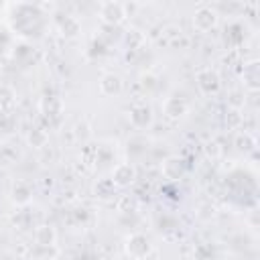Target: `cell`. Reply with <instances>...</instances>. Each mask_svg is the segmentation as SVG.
<instances>
[{"label":"cell","mask_w":260,"mask_h":260,"mask_svg":"<svg viewBox=\"0 0 260 260\" xmlns=\"http://www.w3.org/2000/svg\"><path fill=\"white\" fill-rule=\"evenodd\" d=\"M98 14H100L104 24L118 26L126 20L128 10H126V4H122V2H102L100 8H98Z\"/></svg>","instance_id":"6da1fadb"},{"label":"cell","mask_w":260,"mask_h":260,"mask_svg":"<svg viewBox=\"0 0 260 260\" xmlns=\"http://www.w3.org/2000/svg\"><path fill=\"white\" fill-rule=\"evenodd\" d=\"M126 254L132 260H142L150 254V242L144 234H130L126 238Z\"/></svg>","instance_id":"7a4b0ae2"},{"label":"cell","mask_w":260,"mask_h":260,"mask_svg":"<svg viewBox=\"0 0 260 260\" xmlns=\"http://www.w3.org/2000/svg\"><path fill=\"white\" fill-rule=\"evenodd\" d=\"M217 24V12L211 6H199L193 12V26L199 32H207Z\"/></svg>","instance_id":"3957f363"},{"label":"cell","mask_w":260,"mask_h":260,"mask_svg":"<svg viewBox=\"0 0 260 260\" xmlns=\"http://www.w3.org/2000/svg\"><path fill=\"white\" fill-rule=\"evenodd\" d=\"M112 183L116 185V187H128V185H132L134 181H136V167L132 165V162H118L116 167H114V171H112Z\"/></svg>","instance_id":"277c9868"},{"label":"cell","mask_w":260,"mask_h":260,"mask_svg":"<svg viewBox=\"0 0 260 260\" xmlns=\"http://www.w3.org/2000/svg\"><path fill=\"white\" fill-rule=\"evenodd\" d=\"M160 108H162V114L169 120H179V118H183L187 114L189 104L183 98H179V95H169V98H165V102L160 104Z\"/></svg>","instance_id":"5b68a950"},{"label":"cell","mask_w":260,"mask_h":260,"mask_svg":"<svg viewBox=\"0 0 260 260\" xmlns=\"http://www.w3.org/2000/svg\"><path fill=\"white\" fill-rule=\"evenodd\" d=\"M197 85H199V89L205 93V95H211V93H215L217 89H219V75L213 71V69H201L199 73H197Z\"/></svg>","instance_id":"8992f818"},{"label":"cell","mask_w":260,"mask_h":260,"mask_svg":"<svg viewBox=\"0 0 260 260\" xmlns=\"http://www.w3.org/2000/svg\"><path fill=\"white\" fill-rule=\"evenodd\" d=\"M130 124H132V128H136V130H144V128H148L150 124H152V112H150V108L148 106H144V104H140V106H134L132 110H130Z\"/></svg>","instance_id":"52a82bcc"},{"label":"cell","mask_w":260,"mask_h":260,"mask_svg":"<svg viewBox=\"0 0 260 260\" xmlns=\"http://www.w3.org/2000/svg\"><path fill=\"white\" fill-rule=\"evenodd\" d=\"M122 91V79L116 73H104L100 77V93L104 95H118Z\"/></svg>","instance_id":"ba28073f"},{"label":"cell","mask_w":260,"mask_h":260,"mask_svg":"<svg viewBox=\"0 0 260 260\" xmlns=\"http://www.w3.org/2000/svg\"><path fill=\"white\" fill-rule=\"evenodd\" d=\"M10 199L16 203V205H28L32 201V189L28 187V183L24 181H16L10 189Z\"/></svg>","instance_id":"9c48e42d"},{"label":"cell","mask_w":260,"mask_h":260,"mask_svg":"<svg viewBox=\"0 0 260 260\" xmlns=\"http://www.w3.org/2000/svg\"><path fill=\"white\" fill-rule=\"evenodd\" d=\"M57 26H59V32H61L65 39H75V37L79 35V30H81L79 20H77L75 16H71V14L61 16L59 22H57Z\"/></svg>","instance_id":"30bf717a"},{"label":"cell","mask_w":260,"mask_h":260,"mask_svg":"<svg viewBox=\"0 0 260 260\" xmlns=\"http://www.w3.org/2000/svg\"><path fill=\"white\" fill-rule=\"evenodd\" d=\"M160 171H162V175H165L169 181H177V179L183 175L185 167H183V160H181L179 156H169V158L162 160Z\"/></svg>","instance_id":"8fae6325"},{"label":"cell","mask_w":260,"mask_h":260,"mask_svg":"<svg viewBox=\"0 0 260 260\" xmlns=\"http://www.w3.org/2000/svg\"><path fill=\"white\" fill-rule=\"evenodd\" d=\"M242 79H244V85L248 89H252V91L258 89V85H260V67H258V61H252V63L244 65Z\"/></svg>","instance_id":"7c38bea8"},{"label":"cell","mask_w":260,"mask_h":260,"mask_svg":"<svg viewBox=\"0 0 260 260\" xmlns=\"http://www.w3.org/2000/svg\"><path fill=\"white\" fill-rule=\"evenodd\" d=\"M55 240H57V232L51 228V225H47V223H43V225H39L37 230H35V242L39 244V246H53L55 244Z\"/></svg>","instance_id":"4fadbf2b"},{"label":"cell","mask_w":260,"mask_h":260,"mask_svg":"<svg viewBox=\"0 0 260 260\" xmlns=\"http://www.w3.org/2000/svg\"><path fill=\"white\" fill-rule=\"evenodd\" d=\"M14 102H16V93H14V89H12L10 85L2 83V85H0V112L10 110V108L14 106Z\"/></svg>","instance_id":"5bb4252c"},{"label":"cell","mask_w":260,"mask_h":260,"mask_svg":"<svg viewBox=\"0 0 260 260\" xmlns=\"http://www.w3.org/2000/svg\"><path fill=\"white\" fill-rule=\"evenodd\" d=\"M39 108L45 116H55V114L61 112V100L59 98H43Z\"/></svg>","instance_id":"9a60e30c"},{"label":"cell","mask_w":260,"mask_h":260,"mask_svg":"<svg viewBox=\"0 0 260 260\" xmlns=\"http://www.w3.org/2000/svg\"><path fill=\"white\" fill-rule=\"evenodd\" d=\"M124 39H126V43H128V47H130V49H140V47L146 43L144 32H142V30H138V28H128Z\"/></svg>","instance_id":"2e32d148"},{"label":"cell","mask_w":260,"mask_h":260,"mask_svg":"<svg viewBox=\"0 0 260 260\" xmlns=\"http://www.w3.org/2000/svg\"><path fill=\"white\" fill-rule=\"evenodd\" d=\"M114 193H116V185L112 183V179H102V181H98V185H95V195H98L100 199H110V197H114Z\"/></svg>","instance_id":"e0dca14e"},{"label":"cell","mask_w":260,"mask_h":260,"mask_svg":"<svg viewBox=\"0 0 260 260\" xmlns=\"http://www.w3.org/2000/svg\"><path fill=\"white\" fill-rule=\"evenodd\" d=\"M47 142H49V134L43 128H35L28 134V144L35 148H43V146H47Z\"/></svg>","instance_id":"ac0fdd59"},{"label":"cell","mask_w":260,"mask_h":260,"mask_svg":"<svg viewBox=\"0 0 260 260\" xmlns=\"http://www.w3.org/2000/svg\"><path fill=\"white\" fill-rule=\"evenodd\" d=\"M238 146H240V148H244V150H250V148H254V146H256V140H254L248 132H244V136H240V138H238Z\"/></svg>","instance_id":"d6986e66"},{"label":"cell","mask_w":260,"mask_h":260,"mask_svg":"<svg viewBox=\"0 0 260 260\" xmlns=\"http://www.w3.org/2000/svg\"><path fill=\"white\" fill-rule=\"evenodd\" d=\"M225 122L232 126V128H238L240 122H242V116H240V110H230L228 116H225Z\"/></svg>","instance_id":"ffe728a7"},{"label":"cell","mask_w":260,"mask_h":260,"mask_svg":"<svg viewBox=\"0 0 260 260\" xmlns=\"http://www.w3.org/2000/svg\"><path fill=\"white\" fill-rule=\"evenodd\" d=\"M2 8H6V4H4V2H0V10H2Z\"/></svg>","instance_id":"44dd1931"}]
</instances>
